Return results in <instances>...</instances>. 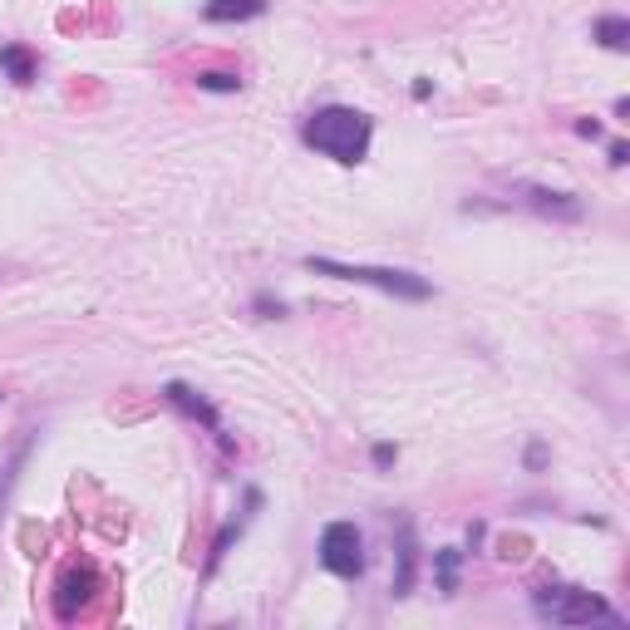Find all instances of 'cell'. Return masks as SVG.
I'll use <instances>...</instances> for the list:
<instances>
[{"label":"cell","instance_id":"6da1fadb","mask_svg":"<svg viewBox=\"0 0 630 630\" xmlns=\"http://www.w3.org/2000/svg\"><path fill=\"white\" fill-rule=\"evenodd\" d=\"M300 143L316 149L321 158L340 163V168H360L370 158V143H374V118L364 108L350 104H321L316 114H306L300 124Z\"/></svg>","mask_w":630,"mask_h":630},{"label":"cell","instance_id":"7a4b0ae2","mask_svg":"<svg viewBox=\"0 0 630 630\" xmlns=\"http://www.w3.org/2000/svg\"><path fill=\"white\" fill-rule=\"evenodd\" d=\"M300 267L316 271V277H331V281H350V286H374L395 300L434 296V281L419 277V271H404V267H360V261H335V257H306Z\"/></svg>","mask_w":630,"mask_h":630},{"label":"cell","instance_id":"3957f363","mask_svg":"<svg viewBox=\"0 0 630 630\" xmlns=\"http://www.w3.org/2000/svg\"><path fill=\"white\" fill-rule=\"evenodd\" d=\"M532 606H537V616L552 620V626H591V620H601V626H626V616H620L606 596H596V591H587V587H562V581L537 587Z\"/></svg>","mask_w":630,"mask_h":630},{"label":"cell","instance_id":"277c9868","mask_svg":"<svg viewBox=\"0 0 630 630\" xmlns=\"http://www.w3.org/2000/svg\"><path fill=\"white\" fill-rule=\"evenodd\" d=\"M321 566L331 571V577H340V581H360L364 566H370L360 527H355V523H325V532H321Z\"/></svg>","mask_w":630,"mask_h":630},{"label":"cell","instance_id":"5b68a950","mask_svg":"<svg viewBox=\"0 0 630 630\" xmlns=\"http://www.w3.org/2000/svg\"><path fill=\"white\" fill-rule=\"evenodd\" d=\"M163 399H168V404L178 409L182 419H193V424H203L207 434H213L217 443H222V449L232 453V434H227V428H222V414H217V409H213V399H207V395H197V389L188 385V380H168V385H163Z\"/></svg>","mask_w":630,"mask_h":630},{"label":"cell","instance_id":"8992f818","mask_svg":"<svg viewBox=\"0 0 630 630\" xmlns=\"http://www.w3.org/2000/svg\"><path fill=\"white\" fill-rule=\"evenodd\" d=\"M99 587H104V581H99L94 566H69L65 577H60V587H54V616H60V620H75L79 610L94 601Z\"/></svg>","mask_w":630,"mask_h":630},{"label":"cell","instance_id":"52a82bcc","mask_svg":"<svg viewBox=\"0 0 630 630\" xmlns=\"http://www.w3.org/2000/svg\"><path fill=\"white\" fill-rule=\"evenodd\" d=\"M517 203L532 207L537 217H552V222H581V197L577 193H556V188L523 182V188H517Z\"/></svg>","mask_w":630,"mask_h":630},{"label":"cell","instance_id":"ba28073f","mask_svg":"<svg viewBox=\"0 0 630 630\" xmlns=\"http://www.w3.org/2000/svg\"><path fill=\"white\" fill-rule=\"evenodd\" d=\"M395 581H389V596L404 601L409 591H414L419 581V542H414V523L409 517H399V547H395Z\"/></svg>","mask_w":630,"mask_h":630},{"label":"cell","instance_id":"9c48e42d","mask_svg":"<svg viewBox=\"0 0 630 630\" xmlns=\"http://www.w3.org/2000/svg\"><path fill=\"white\" fill-rule=\"evenodd\" d=\"M257 507H261V488H246V513H242V517H236V523H227V527H222V532H217L213 552H207V566H203V577H213L217 566H222V556H227V552H232V542H236V537H242V532H246V523H252V513H257Z\"/></svg>","mask_w":630,"mask_h":630},{"label":"cell","instance_id":"30bf717a","mask_svg":"<svg viewBox=\"0 0 630 630\" xmlns=\"http://www.w3.org/2000/svg\"><path fill=\"white\" fill-rule=\"evenodd\" d=\"M261 15H267V0H207L203 5L207 25H246L261 21Z\"/></svg>","mask_w":630,"mask_h":630},{"label":"cell","instance_id":"8fae6325","mask_svg":"<svg viewBox=\"0 0 630 630\" xmlns=\"http://www.w3.org/2000/svg\"><path fill=\"white\" fill-rule=\"evenodd\" d=\"M0 69H5V79L11 85H35V75H40V60H35L30 44H0Z\"/></svg>","mask_w":630,"mask_h":630},{"label":"cell","instance_id":"7c38bea8","mask_svg":"<svg viewBox=\"0 0 630 630\" xmlns=\"http://www.w3.org/2000/svg\"><path fill=\"white\" fill-rule=\"evenodd\" d=\"M591 40L610 54H626L630 50V21L626 15H601V21L591 25Z\"/></svg>","mask_w":630,"mask_h":630},{"label":"cell","instance_id":"4fadbf2b","mask_svg":"<svg viewBox=\"0 0 630 630\" xmlns=\"http://www.w3.org/2000/svg\"><path fill=\"white\" fill-rule=\"evenodd\" d=\"M459 566H463L459 547H438V552H434V581H438V591H443V596H453V591H459Z\"/></svg>","mask_w":630,"mask_h":630},{"label":"cell","instance_id":"5bb4252c","mask_svg":"<svg viewBox=\"0 0 630 630\" xmlns=\"http://www.w3.org/2000/svg\"><path fill=\"white\" fill-rule=\"evenodd\" d=\"M197 89H207V94H236L242 79L227 75V69H207V75H197Z\"/></svg>","mask_w":630,"mask_h":630},{"label":"cell","instance_id":"9a60e30c","mask_svg":"<svg viewBox=\"0 0 630 630\" xmlns=\"http://www.w3.org/2000/svg\"><path fill=\"white\" fill-rule=\"evenodd\" d=\"M252 310H257L261 321H281V316H286V300L271 296V291H257V296H252Z\"/></svg>","mask_w":630,"mask_h":630},{"label":"cell","instance_id":"2e32d148","mask_svg":"<svg viewBox=\"0 0 630 630\" xmlns=\"http://www.w3.org/2000/svg\"><path fill=\"white\" fill-rule=\"evenodd\" d=\"M370 463H374L380 473H389V468L399 463V443H374V449H370Z\"/></svg>","mask_w":630,"mask_h":630},{"label":"cell","instance_id":"e0dca14e","mask_svg":"<svg viewBox=\"0 0 630 630\" xmlns=\"http://www.w3.org/2000/svg\"><path fill=\"white\" fill-rule=\"evenodd\" d=\"M547 459H552V453H547V443H542V438H532V443H527V453H523L527 473H542V468H547Z\"/></svg>","mask_w":630,"mask_h":630},{"label":"cell","instance_id":"ac0fdd59","mask_svg":"<svg viewBox=\"0 0 630 630\" xmlns=\"http://www.w3.org/2000/svg\"><path fill=\"white\" fill-rule=\"evenodd\" d=\"M626 163H630V143L616 139V143H610V168H626Z\"/></svg>","mask_w":630,"mask_h":630},{"label":"cell","instance_id":"d6986e66","mask_svg":"<svg viewBox=\"0 0 630 630\" xmlns=\"http://www.w3.org/2000/svg\"><path fill=\"white\" fill-rule=\"evenodd\" d=\"M577 133L581 139H601L606 129H601V118H577Z\"/></svg>","mask_w":630,"mask_h":630},{"label":"cell","instance_id":"ffe728a7","mask_svg":"<svg viewBox=\"0 0 630 630\" xmlns=\"http://www.w3.org/2000/svg\"><path fill=\"white\" fill-rule=\"evenodd\" d=\"M409 94H414V99H419V104H424V99H428V94H434V79H414V89H409Z\"/></svg>","mask_w":630,"mask_h":630},{"label":"cell","instance_id":"44dd1931","mask_svg":"<svg viewBox=\"0 0 630 630\" xmlns=\"http://www.w3.org/2000/svg\"><path fill=\"white\" fill-rule=\"evenodd\" d=\"M483 537H488V527H483V523H473V527H468V547H473V552H478V547H483Z\"/></svg>","mask_w":630,"mask_h":630},{"label":"cell","instance_id":"7402d4cb","mask_svg":"<svg viewBox=\"0 0 630 630\" xmlns=\"http://www.w3.org/2000/svg\"><path fill=\"white\" fill-rule=\"evenodd\" d=\"M0 399H5V395H0Z\"/></svg>","mask_w":630,"mask_h":630}]
</instances>
